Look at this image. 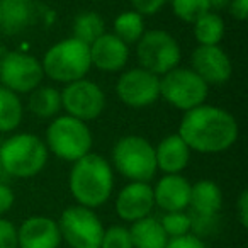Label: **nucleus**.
<instances>
[{"instance_id":"f257e3e1","label":"nucleus","mask_w":248,"mask_h":248,"mask_svg":"<svg viewBox=\"0 0 248 248\" xmlns=\"http://www.w3.org/2000/svg\"><path fill=\"white\" fill-rule=\"evenodd\" d=\"M238 133L236 119L228 110L202 104L184 114L177 135L190 152L211 155L230 150L236 143Z\"/></svg>"},{"instance_id":"f03ea898","label":"nucleus","mask_w":248,"mask_h":248,"mask_svg":"<svg viewBox=\"0 0 248 248\" xmlns=\"http://www.w3.org/2000/svg\"><path fill=\"white\" fill-rule=\"evenodd\" d=\"M68 187L78 206L97 209L104 206L112 196V167L104 156L89 153L73 162L68 177Z\"/></svg>"},{"instance_id":"7ed1b4c3","label":"nucleus","mask_w":248,"mask_h":248,"mask_svg":"<svg viewBox=\"0 0 248 248\" xmlns=\"http://www.w3.org/2000/svg\"><path fill=\"white\" fill-rule=\"evenodd\" d=\"M48 162V148L39 136L19 133L2 140L0 145V169L16 179H31L45 169Z\"/></svg>"},{"instance_id":"20e7f679","label":"nucleus","mask_w":248,"mask_h":248,"mask_svg":"<svg viewBox=\"0 0 248 248\" xmlns=\"http://www.w3.org/2000/svg\"><path fill=\"white\" fill-rule=\"evenodd\" d=\"M46 77L60 83H72L85 78L92 68L89 46L75 38H66L53 45L41 62Z\"/></svg>"},{"instance_id":"39448f33","label":"nucleus","mask_w":248,"mask_h":248,"mask_svg":"<svg viewBox=\"0 0 248 248\" xmlns=\"http://www.w3.org/2000/svg\"><path fill=\"white\" fill-rule=\"evenodd\" d=\"M112 165L129 182H150L158 170L153 145L138 135L117 140L112 148Z\"/></svg>"},{"instance_id":"423d86ee","label":"nucleus","mask_w":248,"mask_h":248,"mask_svg":"<svg viewBox=\"0 0 248 248\" xmlns=\"http://www.w3.org/2000/svg\"><path fill=\"white\" fill-rule=\"evenodd\" d=\"M48 152L66 162H77L92 150V133L83 121L72 116H58L46 129Z\"/></svg>"},{"instance_id":"0eeeda50","label":"nucleus","mask_w":248,"mask_h":248,"mask_svg":"<svg viewBox=\"0 0 248 248\" xmlns=\"http://www.w3.org/2000/svg\"><path fill=\"white\" fill-rule=\"evenodd\" d=\"M180 46L172 34L162 29L145 31L136 43V58L140 66L155 75H165L180 63Z\"/></svg>"},{"instance_id":"6e6552de","label":"nucleus","mask_w":248,"mask_h":248,"mask_svg":"<svg viewBox=\"0 0 248 248\" xmlns=\"http://www.w3.org/2000/svg\"><path fill=\"white\" fill-rule=\"evenodd\" d=\"M56 223L62 241L70 248H100L106 228L93 209L75 204L66 207Z\"/></svg>"},{"instance_id":"1a4fd4ad","label":"nucleus","mask_w":248,"mask_h":248,"mask_svg":"<svg viewBox=\"0 0 248 248\" xmlns=\"http://www.w3.org/2000/svg\"><path fill=\"white\" fill-rule=\"evenodd\" d=\"M209 87L190 68H173L160 78V97L179 110L202 106Z\"/></svg>"},{"instance_id":"9d476101","label":"nucleus","mask_w":248,"mask_h":248,"mask_svg":"<svg viewBox=\"0 0 248 248\" xmlns=\"http://www.w3.org/2000/svg\"><path fill=\"white\" fill-rule=\"evenodd\" d=\"M45 77L41 62L22 51H9L0 60V83L14 93H29Z\"/></svg>"},{"instance_id":"9b49d317","label":"nucleus","mask_w":248,"mask_h":248,"mask_svg":"<svg viewBox=\"0 0 248 248\" xmlns=\"http://www.w3.org/2000/svg\"><path fill=\"white\" fill-rule=\"evenodd\" d=\"M62 109L66 110V116H72L80 121L97 119L106 107V93L92 80H75L66 83L62 90Z\"/></svg>"},{"instance_id":"f8f14e48","label":"nucleus","mask_w":248,"mask_h":248,"mask_svg":"<svg viewBox=\"0 0 248 248\" xmlns=\"http://www.w3.org/2000/svg\"><path fill=\"white\" fill-rule=\"evenodd\" d=\"M116 93L128 107H148L160 99V77L141 66L126 70L117 80Z\"/></svg>"},{"instance_id":"ddd939ff","label":"nucleus","mask_w":248,"mask_h":248,"mask_svg":"<svg viewBox=\"0 0 248 248\" xmlns=\"http://www.w3.org/2000/svg\"><path fill=\"white\" fill-rule=\"evenodd\" d=\"M192 72L209 85H223L231 77V60L219 45L197 46L190 56Z\"/></svg>"},{"instance_id":"4468645a","label":"nucleus","mask_w":248,"mask_h":248,"mask_svg":"<svg viewBox=\"0 0 248 248\" xmlns=\"http://www.w3.org/2000/svg\"><path fill=\"white\" fill-rule=\"evenodd\" d=\"M116 214L124 223H135L146 216H152L155 207L153 187L148 182H129L119 190L116 197Z\"/></svg>"},{"instance_id":"2eb2a0df","label":"nucleus","mask_w":248,"mask_h":248,"mask_svg":"<svg viewBox=\"0 0 248 248\" xmlns=\"http://www.w3.org/2000/svg\"><path fill=\"white\" fill-rule=\"evenodd\" d=\"M19 248H60V228L49 216H31L17 228Z\"/></svg>"},{"instance_id":"dca6fc26","label":"nucleus","mask_w":248,"mask_h":248,"mask_svg":"<svg viewBox=\"0 0 248 248\" xmlns=\"http://www.w3.org/2000/svg\"><path fill=\"white\" fill-rule=\"evenodd\" d=\"M90 63L100 72H121L129 58V48L112 32H104L89 46Z\"/></svg>"},{"instance_id":"f3484780","label":"nucleus","mask_w":248,"mask_h":248,"mask_svg":"<svg viewBox=\"0 0 248 248\" xmlns=\"http://www.w3.org/2000/svg\"><path fill=\"white\" fill-rule=\"evenodd\" d=\"M190 187L192 184L180 173H165L153 187L155 206L163 213L186 211L190 201Z\"/></svg>"},{"instance_id":"a211bd4d","label":"nucleus","mask_w":248,"mask_h":248,"mask_svg":"<svg viewBox=\"0 0 248 248\" xmlns=\"http://www.w3.org/2000/svg\"><path fill=\"white\" fill-rule=\"evenodd\" d=\"M156 169L163 173H180L190 160V150L179 135L163 138L155 148Z\"/></svg>"},{"instance_id":"6ab92c4d","label":"nucleus","mask_w":248,"mask_h":248,"mask_svg":"<svg viewBox=\"0 0 248 248\" xmlns=\"http://www.w3.org/2000/svg\"><path fill=\"white\" fill-rule=\"evenodd\" d=\"M223 206V192L213 180H199L190 187L189 207L190 214L197 216H217Z\"/></svg>"},{"instance_id":"aec40b11","label":"nucleus","mask_w":248,"mask_h":248,"mask_svg":"<svg viewBox=\"0 0 248 248\" xmlns=\"http://www.w3.org/2000/svg\"><path fill=\"white\" fill-rule=\"evenodd\" d=\"M0 29L5 34H19L31 24L34 17L32 0H0Z\"/></svg>"},{"instance_id":"412c9836","label":"nucleus","mask_w":248,"mask_h":248,"mask_svg":"<svg viewBox=\"0 0 248 248\" xmlns=\"http://www.w3.org/2000/svg\"><path fill=\"white\" fill-rule=\"evenodd\" d=\"M133 248H165L170 238L163 231L160 219L146 216L129 226Z\"/></svg>"},{"instance_id":"4be33fe9","label":"nucleus","mask_w":248,"mask_h":248,"mask_svg":"<svg viewBox=\"0 0 248 248\" xmlns=\"http://www.w3.org/2000/svg\"><path fill=\"white\" fill-rule=\"evenodd\" d=\"M29 93L28 107L39 119L55 117L62 109V93L53 87H36Z\"/></svg>"},{"instance_id":"5701e85b","label":"nucleus","mask_w":248,"mask_h":248,"mask_svg":"<svg viewBox=\"0 0 248 248\" xmlns=\"http://www.w3.org/2000/svg\"><path fill=\"white\" fill-rule=\"evenodd\" d=\"M194 36L199 46H217L224 36V21L216 12H206L194 22Z\"/></svg>"},{"instance_id":"b1692460","label":"nucleus","mask_w":248,"mask_h":248,"mask_svg":"<svg viewBox=\"0 0 248 248\" xmlns=\"http://www.w3.org/2000/svg\"><path fill=\"white\" fill-rule=\"evenodd\" d=\"M72 29H73V38L78 39L83 45L90 46L97 38H100L106 32V24H104V19L97 12L85 11V12H80L75 17Z\"/></svg>"},{"instance_id":"393cba45","label":"nucleus","mask_w":248,"mask_h":248,"mask_svg":"<svg viewBox=\"0 0 248 248\" xmlns=\"http://www.w3.org/2000/svg\"><path fill=\"white\" fill-rule=\"evenodd\" d=\"M22 121V104L17 93L0 85V135L11 133Z\"/></svg>"},{"instance_id":"a878e982","label":"nucleus","mask_w":248,"mask_h":248,"mask_svg":"<svg viewBox=\"0 0 248 248\" xmlns=\"http://www.w3.org/2000/svg\"><path fill=\"white\" fill-rule=\"evenodd\" d=\"M145 32V21L135 11L121 12L114 21V36L126 45H135Z\"/></svg>"},{"instance_id":"bb28decb","label":"nucleus","mask_w":248,"mask_h":248,"mask_svg":"<svg viewBox=\"0 0 248 248\" xmlns=\"http://www.w3.org/2000/svg\"><path fill=\"white\" fill-rule=\"evenodd\" d=\"M160 224L169 238H179L192 233V219H190V214L186 211L163 213V216L160 217Z\"/></svg>"},{"instance_id":"cd10ccee","label":"nucleus","mask_w":248,"mask_h":248,"mask_svg":"<svg viewBox=\"0 0 248 248\" xmlns=\"http://www.w3.org/2000/svg\"><path fill=\"white\" fill-rule=\"evenodd\" d=\"M170 2H172L173 14L184 22H192V24L211 11L207 0H170Z\"/></svg>"},{"instance_id":"c85d7f7f","label":"nucleus","mask_w":248,"mask_h":248,"mask_svg":"<svg viewBox=\"0 0 248 248\" xmlns=\"http://www.w3.org/2000/svg\"><path fill=\"white\" fill-rule=\"evenodd\" d=\"M100 248H133L129 228L123 224H112L106 228L100 240Z\"/></svg>"},{"instance_id":"c756f323","label":"nucleus","mask_w":248,"mask_h":248,"mask_svg":"<svg viewBox=\"0 0 248 248\" xmlns=\"http://www.w3.org/2000/svg\"><path fill=\"white\" fill-rule=\"evenodd\" d=\"M190 219H192V234L199 236L201 240L216 233L219 221L217 216H197V214H190Z\"/></svg>"},{"instance_id":"7c9ffc66","label":"nucleus","mask_w":248,"mask_h":248,"mask_svg":"<svg viewBox=\"0 0 248 248\" xmlns=\"http://www.w3.org/2000/svg\"><path fill=\"white\" fill-rule=\"evenodd\" d=\"M0 248H19L17 226L5 217H0Z\"/></svg>"},{"instance_id":"2f4dec72","label":"nucleus","mask_w":248,"mask_h":248,"mask_svg":"<svg viewBox=\"0 0 248 248\" xmlns=\"http://www.w3.org/2000/svg\"><path fill=\"white\" fill-rule=\"evenodd\" d=\"M165 2L167 0H131V5L136 14L145 17V16H155L156 12H160Z\"/></svg>"},{"instance_id":"473e14b6","label":"nucleus","mask_w":248,"mask_h":248,"mask_svg":"<svg viewBox=\"0 0 248 248\" xmlns=\"http://www.w3.org/2000/svg\"><path fill=\"white\" fill-rule=\"evenodd\" d=\"M165 248H207V245H206V241L201 240L199 236L189 233L179 238H170Z\"/></svg>"},{"instance_id":"72a5a7b5","label":"nucleus","mask_w":248,"mask_h":248,"mask_svg":"<svg viewBox=\"0 0 248 248\" xmlns=\"http://www.w3.org/2000/svg\"><path fill=\"white\" fill-rule=\"evenodd\" d=\"M14 202H16L14 190L7 184L0 182V217H4V214H7L14 207Z\"/></svg>"},{"instance_id":"f704fd0d","label":"nucleus","mask_w":248,"mask_h":248,"mask_svg":"<svg viewBox=\"0 0 248 248\" xmlns=\"http://www.w3.org/2000/svg\"><path fill=\"white\" fill-rule=\"evenodd\" d=\"M236 217L243 228H248V190H241L236 201Z\"/></svg>"},{"instance_id":"c9c22d12","label":"nucleus","mask_w":248,"mask_h":248,"mask_svg":"<svg viewBox=\"0 0 248 248\" xmlns=\"http://www.w3.org/2000/svg\"><path fill=\"white\" fill-rule=\"evenodd\" d=\"M228 11L238 21H245L248 17V0H230Z\"/></svg>"},{"instance_id":"e433bc0d","label":"nucleus","mask_w":248,"mask_h":248,"mask_svg":"<svg viewBox=\"0 0 248 248\" xmlns=\"http://www.w3.org/2000/svg\"><path fill=\"white\" fill-rule=\"evenodd\" d=\"M207 4H209V9H213V11H221V9H228L230 0H207Z\"/></svg>"},{"instance_id":"4c0bfd02","label":"nucleus","mask_w":248,"mask_h":248,"mask_svg":"<svg viewBox=\"0 0 248 248\" xmlns=\"http://www.w3.org/2000/svg\"><path fill=\"white\" fill-rule=\"evenodd\" d=\"M2 173H4V172H2V169H0V177H2Z\"/></svg>"},{"instance_id":"58836bf2","label":"nucleus","mask_w":248,"mask_h":248,"mask_svg":"<svg viewBox=\"0 0 248 248\" xmlns=\"http://www.w3.org/2000/svg\"><path fill=\"white\" fill-rule=\"evenodd\" d=\"M0 145H2V136H0Z\"/></svg>"},{"instance_id":"ea45409f","label":"nucleus","mask_w":248,"mask_h":248,"mask_svg":"<svg viewBox=\"0 0 248 248\" xmlns=\"http://www.w3.org/2000/svg\"><path fill=\"white\" fill-rule=\"evenodd\" d=\"M0 22H2V14H0Z\"/></svg>"}]
</instances>
